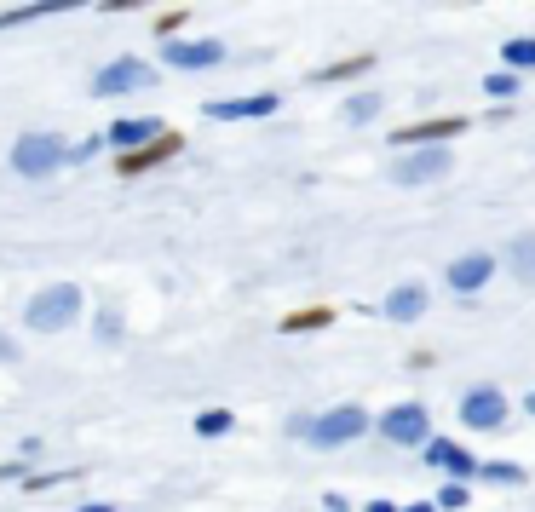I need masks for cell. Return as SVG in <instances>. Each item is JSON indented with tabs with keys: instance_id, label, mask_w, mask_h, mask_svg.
<instances>
[{
	"instance_id": "ffe728a7",
	"label": "cell",
	"mask_w": 535,
	"mask_h": 512,
	"mask_svg": "<svg viewBox=\"0 0 535 512\" xmlns=\"http://www.w3.org/2000/svg\"><path fill=\"white\" fill-rule=\"evenodd\" d=\"M501 64H512V70H535V35H512L507 47H501Z\"/></svg>"
},
{
	"instance_id": "d4e9b609",
	"label": "cell",
	"mask_w": 535,
	"mask_h": 512,
	"mask_svg": "<svg viewBox=\"0 0 535 512\" xmlns=\"http://www.w3.org/2000/svg\"><path fill=\"white\" fill-rule=\"evenodd\" d=\"M185 18H190V12H162V18H150V29H156V41L167 47V41H173V35L185 29Z\"/></svg>"
},
{
	"instance_id": "8fae6325",
	"label": "cell",
	"mask_w": 535,
	"mask_h": 512,
	"mask_svg": "<svg viewBox=\"0 0 535 512\" xmlns=\"http://www.w3.org/2000/svg\"><path fill=\"white\" fill-rule=\"evenodd\" d=\"M202 116H213V121H259V116H277V93L219 98V104H202Z\"/></svg>"
},
{
	"instance_id": "f1b7e54d",
	"label": "cell",
	"mask_w": 535,
	"mask_h": 512,
	"mask_svg": "<svg viewBox=\"0 0 535 512\" xmlns=\"http://www.w3.org/2000/svg\"><path fill=\"white\" fill-rule=\"evenodd\" d=\"M139 6H150V0H104V12H139Z\"/></svg>"
},
{
	"instance_id": "ba28073f",
	"label": "cell",
	"mask_w": 535,
	"mask_h": 512,
	"mask_svg": "<svg viewBox=\"0 0 535 512\" xmlns=\"http://www.w3.org/2000/svg\"><path fill=\"white\" fill-rule=\"evenodd\" d=\"M466 133V116H432V121H409L397 127V144L403 150H432V144H449Z\"/></svg>"
},
{
	"instance_id": "4316f807",
	"label": "cell",
	"mask_w": 535,
	"mask_h": 512,
	"mask_svg": "<svg viewBox=\"0 0 535 512\" xmlns=\"http://www.w3.org/2000/svg\"><path fill=\"white\" fill-rule=\"evenodd\" d=\"M121 334V317H110V311H104V317H98V340H116Z\"/></svg>"
},
{
	"instance_id": "9c48e42d",
	"label": "cell",
	"mask_w": 535,
	"mask_h": 512,
	"mask_svg": "<svg viewBox=\"0 0 535 512\" xmlns=\"http://www.w3.org/2000/svg\"><path fill=\"white\" fill-rule=\"evenodd\" d=\"M179 150H185V139H179V133L167 127V133H162L156 144H144V150H127V156H116V173H121V179H139V173L162 167L167 156H179Z\"/></svg>"
},
{
	"instance_id": "3957f363",
	"label": "cell",
	"mask_w": 535,
	"mask_h": 512,
	"mask_svg": "<svg viewBox=\"0 0 535 512\" xmlns=\"http://www.w3.org/2000/svg\"><path fill=\"white\" fill-rule=\"evenodd\" d=\"M64 162H70V150H64L58 133H24V139L12 144V167H18L24 179H47V173H58Z\"/></svg>"
},
{
	"instance_id": "cb8c5ba5",
	"label": "cell",
	"mask_w": 535,
	"mask_h": 512,
	"mask_svg": "<svg viewBox=\"0 0 535 512\" xmlns=\"http://www.w3.org/2000/svg\"><path fill=\"white\" fill-rule=\"evenodd\" d=\"M478 478H489V484H524V466H512V461H484V472Z\"/></svg>"
},
{
	"instance_id": "52a82bcc",
	"label": "cell",
	"mask_w": 535,
	"mask_h": 512,
	"mask_svg": "<svg viewBox=\"0 0 535 512\" xmlns=\"http://www.w3.org/2000/svg\"><path fill=\"white\" fill-rule=\"evenodd\" d=\"M461 420L472 432H501V426H507V397H501V386H472V392L461 397Z\"/></svg>"
},
{
	"instance_id": "277c9868",
	"label": "cell",
	"mask_w": 535,
	"mask_h": 512,
	"mask_svg": "<svg viewBox=\"0 0 535 512\" xmlns=\"http://www.w3.org/2000/svg\"><path fill=\"white\" fill-rule=\"evenodd\" d=\"M380 432H386L397 449H426V443H432V415H426L420 403H392V409L380 415Z\"/></svg>"
},
{
	"instance_id": "44dd1931",
	"label": "cell",
	"mask_w": 535,
	"mask_h": 512,
	"mask_svg": "<svg viewBox=\"0 0 535 512\" xmlns=\"http://www.w3.org/2000/svg\"><path fill=\"white\" fill-rule=\"evenodd\" d=\"M231 426H236L231 409H202V415H196V432H202V438H225Z\"/></svg>"
},
{
	"instance_id": "5bb4252c",
	"label": "cell",
	"mask_w": 535,
	"mask_h": 512,
	"mask_svg": "<svg viewBox=\"0 0 535 512\" xmlns=\"http://www.w3.org/2000/svg\"><path fill=\"white\" fill-rule=\"evenodd\" d=\"M167 127L156 116H127V121H116V127H110V144H116L121 156H127V150H144V144H156L162 139Z\"/></svg>"
},
{
	"instance_id": "1f68e13d",
	"label": "cell",
	"mask_w": 535,
	"mask_h": 512,
	"mask_svg": "<svg viewBox=\"0 0 535 512\" xmlns=\"http://www.w3.org/2000/svg\"><path fill=\"white\" fill-rule=\"evenodd\" d=\"M81 512H116V507H104V501H87V507H81Z\"/></svg>"
},
{
	"instance_id": "f546056e",
	"label": "cell",
	"mask_w": 535,
	"mask_h": 512,
	"mask_svg": "<svg viewBox=\"0 0 535 512\" xmlns=\"http://www.w3.org/2000/svg\"><path fill=\"white\" fill-rule=\"evenodd\" d=\"M363 512H403V507H397V501H369Z\"/></svg>"
},
{
	"instance_id": "30bf717a",
	"label": "cell",
	"mask_w": 535,
	"mask_h": 512,
	"mask_svg": "<svg viewBox=\"0 0 535 512\" xmlns=\"http://www.w3.org/2000/svg\"><path fill=\"white\" fill-rule=\"evenodd\" d=\"M420 455H426V466L449 472L455 484H466V478H478V472H484V461H478V455H466L461 443H449V438H432L426 449H420Z\"/></svg>"
},
{
	"instance_id": "6da1fadb",
	"label": "cell",
	"mask_w": 535,
	"mask_h": 512,
	"mask_svg": "<svg viewBox=\"0 0 535 512\" xmlns=\"http://www.w3.org/2000/svg\"><path fill=\"white\" fill-rule=\"evenodd\" d=\"M81 288L75 282H52V288H41L35 300H29V311H24V323L35 328V334H64V328L81 317Z\"/></svg>"
},
{
	"instance_id": "d6a6232c",
	"label": "cell",
	"mask_w": 535,
	"mask_h": 512,
	"mask_svg": "<svg viewBox=\"0 0 535 512\" xmlns=\"http://www.w3.org/2000/svg\"><path fill=\"white\" fill-rule=\"evenodd\" d=\"M524 415H530V420H535V392H530V397H524Z\"/></svg>"
},
{
	"instance_id": "7a4b0ae2",
	"label": "cell",
	"mask_w": 535,
	"mask_h": 512,
	"mask_svg": "<svg viewBox=\"0 0 535 512\" xmlns=\"http://www.w3.org/2000/svg\"><path fill=\"white\" fill-rule=\"evenodd\" d=\"M369 432V409L363 403H340V409H328V415L311 420V449H340V443H357Z\"/></svg>"
},
{
	"instance_id": "7402d4cb",
	"label": "cell",
	"mask_w": 535,
	"mask_h": 512,
	"mask_svg": "<svg viewBox=\"0 0 535 512\" xmlns=\"http://www.w3.org/2000/svg\"><path fill=\"white\" fill-rule=\"evenodd\" d=\"M340 110H346V121H351V127H363V121H374V110H380V98H374V93H357V98H346Z\"/></svg>"
},
{
	"instance_id": "484cf974",
	"label": "cell",
	"mask_w": 535,
	"mask_h": 512,
	"mask_svg": "<svg viewBox=\"0 0 535 512\" xmlns=\"http://www.w3.org/2000/svg\"><path fill=\"white\" fill-rule=\"evenodd\" d=\"M438 507L443 512H455V507H466V484H455V478H449V484L438 489Z\"/></svg>"
},
{
	"instance_id": "8992f818",
	"label": "cell",
	"mask_w": 535,
	"mask_h": 512,
	"mask_svg": "<svg viewBox=\"0 0 535 512\" xmlns=\"http://www.w3.org/2000/svg\"><path fill=\"white\" fill-rule=\"evenodd\" d=\"M150 81H156L150 64H139V58H116V64H104V70L93 75V93L98 98H127V93H144Z\"/></svg>"
},
{
	"instance_id": "4dcf8cb0",
	"label": "cell",
	"mask_w": 535,
	"mask_h": 512,
	"mask_svg": "<svg viewBox=\"0 0 535 512\" xmlns=\"http://www.w3.org/2000/svg\"><path fill=\"white\" fill-rule=\"evenodd\" d=\"M403 512H443L438 501H415V507H403Z\"/></svg>"
},
{
	"instance_id": "4fadbf2b",
	"label": "cell",
	"mask_w": 535,
	"mask_h": 512,
	"mask_svg": "<svg viewBox=\"0 0 535 512\" xmlns=\"http://www.w3.org/2000/svg\"><path fill=\"white\" fill-rule=\"evenodd\" d=\"M489 277H495V259H489V254H461V259H449V288H455V294H478Z\"/></svg>"
},
{
	"instance_id": "83f0119b",
	"label": "cell",
	"mask_w": 535,
	"mask_h": 512,
	"mask_svg": "<svg viewBox=\"0 0 535 512\" xmlns=\"http://www.w3.org/2000/svg\"><path fill=\"white\" fill-rule=\"evenodd\" d=\"M323 507H328V512H357V507L346 501V495H340V489H328V495H323Z\"/></svg>"
},
{
	"instance_id": "d6986e66",
	"label": "cell",
	"mask_w": 535,
	"mask_h": 512,
	"mask_svg": "<svg viewBox=\"0 0 535 512\" xmlns=\"http://www.w3.org/2000/svg\"><path fill=\"white\" fill-rule=\"evenodd\" d=\"M374 64H380L374 52H357V58H340V64H323V70H317V81H323V87H334V81H351V75H369Z\"/></svg>"
},
{
	"instance_id": "2e32d148",
	"label": "cell",
	"mask_w": 535,
	"mask_h": 512,
	"mask_svg": "<svg viewBox=\"0 0 535 512\" xmlns=\"http://www.w3.org/2000/svg\"><path fill=\"white\" fill-rule=\"evenodd\" d=\"M426 300H432V294H426L420 282H403L397 294H386V305H380V311H386V323H415L420 311H426Z\"/></svg>"
},
{
	"instance_id": "e0dca14e",
	"label": "cell",
	"mask_w": 535,
	"mask_h": 512,
	"mask_svg": "<svg viewBox=\"0 0 535 512\" xmlns=\"http://www.w3.org/2000/svg\"><path fill=\"white\" fill-rule=\"evenodd\" d=\"M507 265H512V277L524 282V288H535V231L512 236V248H507Z\"/></svg>"
},
{
	"instance_id": "9a60e30c",
	"label": "cell",
	"mask_w": 535,
	"mask_h": 512,
	"mask_svg": "<svg viewBox=\"0 0 535 512\" xmlns=\"http://www.w3.org/2000/svg\"><path fill=\"white\" fill-rule=\"evenodd\" d=\"M87 0H29V6H12L0 12V29H18V24H35V18H58V12H81Z\"/></svg>"
},
{
	"instance_id": "7c38bea8",
	"label": "cell",
	"mask_w": 535,
	"mask_h": 512,
	"mask_svg": "<svg viewBox=\"0 0 535 512\" xmlns=\"http://www.w3.org/2000/svg\"><path fill=\"white\" fill-rule=\"evenodd\" d=\"M219 58H225L219 41H167L162 47V64H173V70H213Z\"/></svg>"
},
{
	"instance_id": "5b68a950",
	"label": "cell",
	"mask_w": 535,
	"mask_h": 512,
	"mask_svg": "<svg viewBox=\"0 0 535 512\" xmlns=\"http://www.w3.org/2000/svg\"><path fill=\"white\" fill-rule=\"evenodd\" d=\"M455 167V156L443 150V144H432V150H409V156H397L392 167H386V179L392 185H432V179H443Z\"/></svg>"
},
{
	"instance_id": "ac0fdd59",
	"label": "cell",
	"mask_w": 535,
	"mask_h": 512,
	"mask_svg": "<svg viewBox=\"0 0 535 512\" xmlns=\"http://www.w3.org/2000/svg\"><path fill=\"white\" fill-rule=\"evenodd\" d=\"M334 323V305H305V311H288L282 317V334H317V328Z\"/></svg>"
},
{
	"instance_id": "603a6c76",
	"label": "cell",
	"mask_w": 535,
	"mask_h": 512,
	"mask_svg": "<svg viewBox=\"0 0 535 512\" xmlns=\"http://www.w3.org/2000/svg\"><path fill=\"white\" fill-rule=\"evenodd\" d=\"M484 93L507 104V98L518 93V70H495V75H484Z\"/></svg>"
}]
</instances>
